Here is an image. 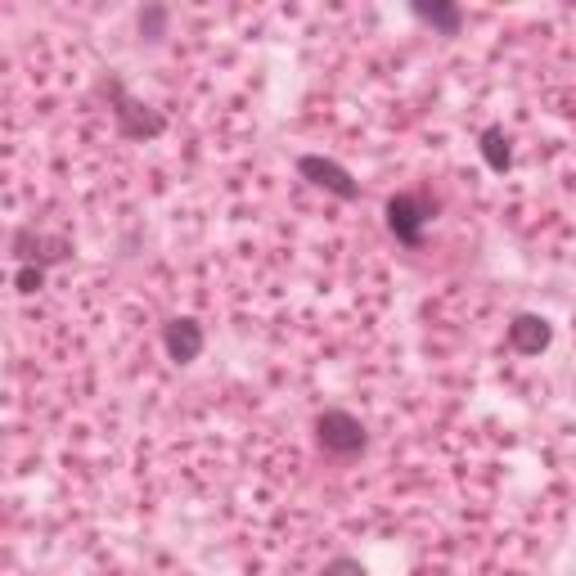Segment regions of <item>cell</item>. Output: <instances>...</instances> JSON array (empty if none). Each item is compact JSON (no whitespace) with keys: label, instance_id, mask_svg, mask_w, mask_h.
<instances>
[{"label":"cell","instance_id":"obj_1","mask_svg":"<svg viewBox=\"0 0 576 576\" xmlns=\"http://www.w3.org/2000/svg\"><path fill=\"white\" fill-rule=\"evenodd\" d=\"M316 437H320V446L333 451V455H356L365 446V428L347 410H324L316 419Z\"/></svg>","mask_w":576,"mask_h":576},{"label":"cell","instance_id":"obj_2","mask_svg":"<svg viewBox=\"0 0 576 576\" xmlns=\"http://www.w3.org/2000/svg\"><path fill=\"white\" fill-rule=\"evenodd\" d=\"M428 217H432V208H428V198H419V194H396L388 203V225H392V234L401 244H419Z\"/></svg>","mask_w":576,"mask_h":576},{"label":"cell","instance_id":"obj_3","mask_svg":"<svg viewBox=\"0 0 576 576\" xmlns=\"http://www.w3.org/2000/svg\"><path fill=\"white\" fill-rule=\"evenodd\" d=\"M302 176H311L320 189H333L338 198H356V181L343 172L338 162H324V158H302Z\"/></svg>","mask_w":576,"mask_h":576},{"label":"cell","instance_id":"obj_4","mask_svg":"<svg viewBox=\"0 0 576 576\" xmlns=\"http://www.w3.org/2000/svg\"><path fill=\"white\" fill-rule=\"evenodd\" d=\"M510 343L523 352V356H536L540 347H550V324L540 316H518L510 324Z\"/></svg>","mask_w":576,"mask_h":576},{"label":"cell","instance_id":"obj_5","mask_svg":"<svg viewBox=\"0 0 576 576\" xmlns=\"http://www.w3.org/2000/svg\"><path fill=\"white\" fill-rule=\"evenodd\" d=\"M167 352H172V360H194L203 352V329L194 320H172L167 324Z\"/></svg>","mask_w":576,"mask_h":576},{"label":"cell","instance_id":"obj_6","mask_svg":"<svg viewBox=\"0 0 576 576\" xmlns=\"http://www.w3.org/2000/svg\"><path fill=\"white\" fill-rule=\"evenodd\" d=\"M482 154H487V162L495 167V172H504V167H510V140H504L500 131H487V140H482Z\"/></svg>","mask_w":576,"mask_h":576},{"label":"cell","instance_id":"obj_7","mask_svg":"<svg viewBox=\"0 0 576 576\" xmlns=\"http://www.w3.org/2000/svg\"><path fill=\"white\" fill-rule=\"evenodd\" d=\"M415 14H419V19H428V23H437V27H446V32H455V27H459V14H455V10H446V5H432V10H428V5H419Z\"/></svg>","mask_w":576,"mask_h":576},{"label":"cell","instance_id":"obj_8","mask_svg":"<svg viewBox=\"0 0 576 576\" xmlns=\"http://www.w3.org/2000/svg\"><path fill=\"white\" fill-rule=\"evenodd\" d=\"M41 280H46V275H41V266H19V289H23V293H37Z\"/></svg>","mask_w":576,"mask_h":576},{"label":"cell","instance_id":"obj_9","mask_svg":"<svg viewBox=\"0 0 576 576\" xmlns=\"http://www.w3.org/2000/svg\"><path fill=\"white\" fill-rule=\"evenodd\" d=\"M324 576H365V567H360L356 559H333V563L324 567Z\"/></svg>","mask_w":576,"mask_h":576}]
</instances>
